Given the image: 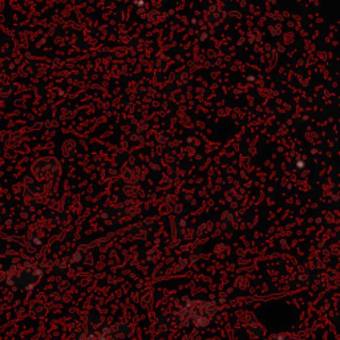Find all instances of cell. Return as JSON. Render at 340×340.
<instances>
[{"label": "cell", "mask_w": 340, "mask_h": 340, "mask_svg": "<svg viewBox=\"0 0 340 340\" xmlns=\"http://www.w3.org/2000/svg\"><path fill=\"white\" fill-rule=\"evenodd\" d=\"M30 315L34 318L35 321L44 319L48 315V306L43 302H35L30 307Z\"/></svg>", "instance_id": "3"}, {"label": "cell", "mask_w": 340, "mask_h": 340, "mask_svg": "<svg viewBox=\"0 0 340 340\" xmlns=\"http://www.w3.org/2000/svg\"><path fill=\"white\" fill-rule=\"evenodd\" d=\"M65 301V294L64 292H57L54 291V294L48 295V302L54 303V304H60L61 302Z\"/></svg>", "instance_id": "4"}, {"label": "cell", "mask_w": 340, "mask_h": 340, "mask_svg": "<svg viewBox=\"0 0 340 340\" xmlns=\"http://www.w3.org/2000/svg\"><path fill=\"white\" fill-rule=\"evenodd\" d=\"M133 332V327L128 322H121L109 330V336L112 340H123Z\"/></svg>", "instance_id": "2"}, {"label": "cell", "mask_w": 340, "mask_h": 340, "mask_svg": "<svg viewBox=\"0 0 340 340\" xmlns=\"http://www.w3.org/2000/svg\"><path fill=\"white\" fill-rule=\"evenodd\" d=\"M37 279H39V276L36 272L24 268L18 275H15V286L20 287V288H27V287L34 286Z\"/></svg>", "instance_id": "1"}]
</instances>
